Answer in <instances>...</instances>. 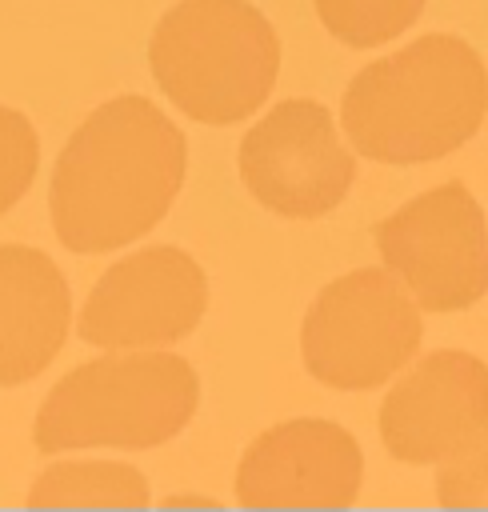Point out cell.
<instances>
[{"label": "cell", "instance_id": "obj_14", "mask_svg": "<svg viewBox=\"0 0 488 512\" xmlns=\"http://www.w3.org/2000/svg\"><path fill=\"white\" fill-rule=\"evenodd\" d=\"M36 164H40V140L32 120L20 108L0 104V216L24 200V192L36 180Z\"/></svg>", "mask_w": 488, "mask_h": 512}, {"label": "cell", "instance_id": "obj_5", "mask_svg": "<svg viewBox=\"0 0 488 512\" xmlns=\"http://www.w3.org/2000/svg\"><path fill=\"white\" fill-rule=\"evenodd\" d=\"M424 320L412 292L388 268H352L320 288L300 324V356L312 380L336 392H368L396 380L420 352Z\"/></svg>", "mask_w": 488, "mask_h": 512}, {"label": "cell", "instance_id": "obj_8", "mask_svg": "<svg viewBox=\"0 0 488 512\" xmlns=\"http://www.w3.org/2000/svg\"><path fill=\"white\" fill-rule=\"evenodd\" d=\"M240 180L268 212L316 220L344 204L356 160L320 100H280L244 132Z\"/></svg>", "mask_w": 488, "mask_h": 512}, {"label": "cell", "instance_id": "obj_13", "mask_svg": "<svg viewBox=\"0 0 488 512\" xmlns=\"http://www.w3.org/2000/svg\"><path fill=\"white\" fill-rule=\"evenodd\" d=\"M320 24L348 48H376L412 28L424 0H312Z\"/></svg>", "mask_w": 488, "mask_h": 512}, {"label": "cell", "instance_id": "obj_9", "mask_svg": "<svg viewBox=\"0 0 488 512\" xmlns=\"http://www.w3.org/2000/svg\"><path fill=\"white\" fill-rule=\"evenodd\" d=\"M488 432V364L460 348L420 356L380 404V440L400 464H444Z\"/></svg>", "mask_w": 488, "mask_h": 512}, {"label": "cell", "instance_id": "obj_2", "mask_svg": "<svg viewBox=\"0 0 488 512\" xmlns=\"http://www.w3.org/2000/svg\"><path fill=\"white\" fill-rule=\"evenodd\" d=\"M488 116V68L448 32L364 64L340 104L352 148L376 164H428L464 148Z\"/></svg>", "mask_w": 488, "mask_h": 512}, {"label": "cell", "instance_id": "obj_6", "mask_svg": "<svg viewBox=\"0 0 488 512\" xmlns=\"http://www.w3.org/2000/svg\"><path fill=\"white\" fill-rule=\"evenodd\" d=\"M376 248L420 312H464L488 292V224L460 180H444L384 216Z\"/></svg>", "mask_w": 488, "mask_h": 512}, {"label": "cell", "instance_id": "obj_4", "mask_svg": "<svg viewBox=\"0 0 488 512\" xmlns=\"http://www.w3.org/2000/svg\"><path fill=\"white\" fill-rule=\"evenodd\" d=\"M160 92L196 124H240L280 76V36L248 0H180L148 44Z\"/></svg>", "mask_w": 488, "mask_h": 512}, {"label": "cell", "instance_id": "obj_3", "mask_svg": "<svg viewBox=\"0 0 488 512\" xmlns=\"http://www.w3.org/2000/svg\"><path fill=\"white\" fill-rule=\"evenodd\" d=\"M200 404L196 368L164 348H128L96 356L52 384L32 444L36 452L128 448L148 452L176 440Z\"/></svg>", "mask_w": 488, "mask_h": 512}, {"label": "cell", "instance_id": "obj_11", "mask_svg": "<svg viewBox=\"0 0 488 512\" xmlns=\"http://www.w3.org/2000/svg\"><path fill=\"white\" fill-rule=\"evenodd\" d=\"M72 292L32 244H0V388L36 380L64 348Z\"/></svg>", "mask_w": 488, "mask_h": 512}, {"label": "cell", "instance_id": "obj_12", "mask_svg": "<svg viewBox=\"0 0 488 512\" xmlns=\"http://www.w3.org/2000/svg\"><path fill=\"white\" fill-rule=\"evenodd\" d=\"M148 480L132 464L116 460H64L44 468L32 480L28 504H120L140 508L148 504Z\"/></svg>", "mask_w": 488, "mask_h": 512}, {"label": "cell", "instance_id": "obj_1", "mask_svg": "<svg viewBox=\"0 0 488 512\" xmlns=\"http://www.w3.org/2000/svg\"><path fill=\"white\" fill-rule=\"evenodd\" d=\"M184 172V132L148 96H116L84 116L52 168V228L68 252H116L168 216Z\"/></svg>", "mask_w": 488, "mask_h": 512}, {"label": "cell", "instance_id": "obj_15", "mask_svg": "<svg viewBox=\"0 0 488 512\" xmlns=\"http://www.w3.org/2000/svg\"><path fill=\"white\" fill-rule=\"evenodd\" d=\"M436 500L448 508H488V432L440 464Z\"/></svg>", "mask_w": 488, "mask_h": 512}, {"label": "cell", "instance_id": "obj_7", "mask_svg": "<svg viewBox=\"0 0 488 512\" xmlns=\"http://www.w3.org/2000/svg\"><path fill=\"white\" fill-rule=\"evenodd\" d=\"M208 312V276L176 244H148L120 256L92 284L76 332L104 352L172 348Z\"/></svg>", "mask_w": 488, "mask_h": 512}, {"label": "cell", "instance_id": "obj_10", "mask_svg": "<svg viewBox=\"0 0 488 512\" xmlns=\"http://www.w3.org/2000/svg\"><path fill=\"white\" fill-rule=\"evenodd\" d=\"M364 452L332 420L264 428L236 464V500L252 508H344L360 496Z\"/></svg>", "mask_w": 488, "mask_h": 512}]
</instances>
